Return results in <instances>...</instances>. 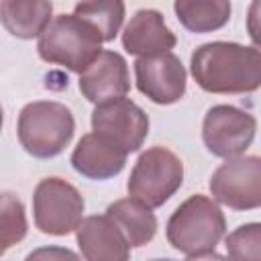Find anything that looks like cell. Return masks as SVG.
<instances>
[{
  "mask_svg": "<svg viewBox=\"0 0 261 261\" xmlns=\"http://www.w3.org/2000/svg\"><path fill=\"white\" fill-rule=\"evenodd\" d=\"M226 234V218L220 206L204 194L184 200L167 220V243L186 257L214 253Z\"/></svg>",
  "mask_w": 261,
  "mask_h": 261,
  "instance_id": "2",
  "label": "cell"
},
{
  "mask_svg": "<svg viewBox=\"0 0 261 261\" xmlns=\"http://www.w3.org/2000/svg\"><path fill=\"white\" fill-rule=\"evenodd\" d=\"M151 261H175V259H151ZM186 261H226L218 253H208V255H198V257H188Z\"/></svg>",
  "mask_w": 261,
  "mask_h": 261,
  "instance_id": "22",
  "label": "cell"
},
{
  "mask_svg": "<svg viewBox=\"0 0 261 261\" xmlns=\"http://www.w3.org/2000/svg\"><path fill=\"white\" fill-rule=\"evenodd\" d=\"M173 12L190 33H212L230 20L232 6L226 0H175Z\"/></svg>",
  "mask_w": 261,
  "mask_h": 261,
  "instance_id": "17",
  "label": "cell"
},
{
  "mask_svg": "<svg viewBox=\"0 0 261 261\" xmlns=\"http://www.w3.org/2000/svg\"><path fill=\"white\" fill-rule=\"evenodd\" d=\"M106 216L118 226L130 249L145 247L157 232V216L153 214V210L133 198H122L108 204Z\"/></svg>",
  "mask_w": 261,
  "mask_h": 261,
  "instance_id": "16",
  "label": "cell"
},
{
  "mask_svg": "<svg viewBox=\"0 0 261 261\" xmlns=\"http://www.w3.org/2000/svg\"><path fill=\"white\" fill-rule=\"evenodd\" d=\"M212 200L232 210H257L261 206V159L239 155L224 159L208 181Z\"/></svg>",
  "mask_w": 261,
  "mask_h": 261,
  "instance_id": "7",
  "label": "cell"
},
{
  "mask_svg": "<svg viewBox=\"0 0 261 261\" xmlns=\"http://www.w3.org/2000/svg\"><path fill=\"white\" fill-rule=\"evenodd\" d=\"M102 51V37L84 18L57 14L37 39V53L45 63L82 73Z\"/></svg>",
  "mask_w": 261,
  "mask_h": 261,
  "instance_id": "4",
  "label": "cell"
},
{
  "mask_svg": "<svg viewBox=\"0 0 261 261\" xmlns=\"http://www.w3.org/2000/svg\"><path fill=\"white\" fill-rule=\"evenodd\" d=\"M257 135V118L232 104H216L202 120V141L214 157L230 159L245 155Z\"/></svg>",
  "mask_w": 261,
  "mask_h": 261,
  "instance_id": "8",
  "label": "cell"
},
{
  "mask_svg": "<svg viewBox=\"0 0 261 261\" xmlns=\"http://www.w3.org/2000/svg\"><path fill=\"white\" fill-rule=\"evenodd\" d=\"M124 10H126L124 2L120 0H94V2H80L73 6V14L90 22L102 37V43L114 41V37L120 33Z\"/></svg>",
  "mask_w": 261,
  "mask_h": 261,
  "instance_id": "18",
  "label": "cell"
},
{
  "mask_svg": "<svg viewBox=\"0 0 261 261\" xmlns=\"http://www.w3.org/2000/svg\"><path fill=\"white\" fill-rule=\"evenodd\" d=\"M77 86L82 96L96 106L124 98L130 90L128 63L120 53L102 49L100 55L80 73Z\"/></svg>",
  "mask_w": 261,
  "mask_h": 261,
  "instance_id": "11",
  "label": "cell"
},
{
  "mask_svg": "<svg viewBox=\"0 0 261 261\" xmlns=\"http://www.w3.org/2000/svg\"><path fill=\"white\" fill-rule=\"evenodd\" d=\"M29 230L22 200L12 192H0V257L18 245Z\"/></svg>",
  "mask_w": 261,
  "mask_h": 261,
  "instance_id": "19",
  "label": "cell"
},
{
  "mask_svg": "<svg viewBox=\"0 0 261 261\" xmlns=\"http://www.w3.org/2000/svg\"><path fill=\"white\" fill-rule=\"evenodd\" d=\"M92 133L114 141L126 153H135L149 135V116L130 98H116L94 108Z\"/></svg>",
  "mask_w": 261,
  "mask_h": 261,
  "instance_id": "9",
  "label": "cell"
},
{
  "mask_svg": "<svg viewBox=\"0 0 261 261\" xmlns=\"http://www.w3.org/2000/svg\"><path fill=\"white\" fill-rule=\"evenodd\" d=\"M184 184V163L167 147L155 145L143 151L128 175V198L147 208L163 206Z\"/></svg>",
  "mask_w": 261,
  "mask_h": 261,
  "instance_id": "5",
  "label": "cell"
},
{
  "mask_svg": "<svg viewBox=\"0 0 261 261\" xmlns=\"http://www.w3.org/2000/svg\"><path fill=\"white\" fill-rule=\"evenodd\" d=\"M126 157L128 153L114 141L98 133H86L73 147L69 161L80 175L94 181H104L124 169Z\"/></svg>",
  "mask_w": 261,
  "mask_h": 261,
  "instance_id": "12",
  "label": "cell"
},
{
  "mask_svg": "<svg viewBox=\"0 0 261 261\" xmlns=\"http://www.w3.org/2000/svg\"><path fill=\"white\" fill-rule=\"evenodd\" d=\"M24 261H82L77 253H73L67 247H59V245H47V247H39L33 249Z\"/></svg>",
  "mask_w": 261,
  "mask_h": 261,
  "instance_id": "21",
  "label": "cell"
},
{
  "mask_svg": "<svg viewBox=\"0 0 261 261\" xmlns=\"http://www.w3.org/2000/svg\"><path fill=\"white\" fill-rule=\"evenodd\" d=\"M86 202L80 190L63 177H45L33 192V220L43 234L65 237L84 220Z\"/></svg>",
  "mask_w": 261,
  "mask_h": 261,
  "instance_id": "6",
  "label": "cell"
},
{
  "mask_svg": "<svg viewBox=\"0 0 261 261\" xmlns=\"http://www.w3.org/2000/svg\"><path fill=\"white\" fill-rule=\"evenodd\" d=\"M137 90L153 104H175L186 94L188 73L181 59L167 51L153 57H137L133 63Z\"/></svg>",
  "mask_w": 261,
  "mask_h": 261,
  "instance_id": "10",
  "label": "cell"
},
{
  "mask_svg": "<svg viewBox=\"0 0 261 261\" xmlns=\"http://www.w3.org/2000/svg\"><path fill=\"white\" fill-rule=\"evenodd\" d=\"M226 261H261V224L247 222L224 237Z\"/></svg>",
  "mask_w": 261,
  "mask_h": 261,
  "instance_id": "20",
  "label": "cell"
},
{
  "mask_svg": "<svg viewBox=\"0 0 261 261\" xmlns=\"http://www.w3.org/2000/svg\"><path fill=\"white\" fill-rule=\"evenodd\" d=\"M75 133V118L71 110L55 100H35L22 106L16 122V137L20 147L37 157L51 159L69 147Z\"/></svg>",
  "mask_w": 261,
  "mask_h": 261,
  "instance_id": "3",
  "label": "cell"
},
{
  "mask_svg": "<svg viewBox=\"0 0 261 261\" xmlns=\"http://www.w3.org/2000/svg\"><path fill=\"white\" fill-rule=\"evenodd\" d=\"M122 47L137 57H153L175 47L177 37L167 27L163 14L155 8L137 10L122 29Z\"/></svg>",
  "mask_w": 261,
  "mask_h": 261,
  "instance_id": "13",
  "label": "cell"
},
{
  "mask_svg": "<svg viewBox=\"0 0 261 261\" xmlns=\"http://www.w3.org/2000/svg\"><path fill=\"white\" fill-rule=\"evenodd\" d=\"M2 122H4V112H2V106H0V130H2Z\"/></svg>",
  "mask_w": 261,
  "mask_h": 261,
  "instance_id": "23",
  "label": "cell"
},
{
  "mask_svg": "<svg viewBox=\"0 0 261 261\" xmlns=\"http://www.w3.org/2000/svg\"><path fill=\"white\" fill-rule=\"evenodd\" d=\"M190 73L208 94H251L261 86V51L232 41L204 43L190 57Z\"/></svg>",
  "mask_w": 261,
  "mask_h": 261,
  "instance_id": "1",
  "label": "cell"
},
{
  "mask_svg": "<svg viewBox=\"0 0 261 261\" xmlns=\"http://www.w3.org/2000/svg\"><path fill=\"white\" fill-rule=\"evenodd\" d=\"M53 4L45 0H2L0 22L16 39H39L51 22Z\"/></svg>",
  "mask_w": 261,
  "mask_h": 261,
  "instance_id": "15",
  "label": "cell"
},
{
  "mask_svg": "<svg viewBox=\"0 0 261 261\" xmlns=\"http://www.w3.org/2000/svg\"><path fill=\"white\" fill-rule=\"evenodd\" d=\"M75 241L84 261H130V245L106 214L84 218Z\"/></svg>",
  "mask_w": 261,
  "mask_h": 261,
  "instance_id": "14",
  "label": "cell"
}]
</instances>
